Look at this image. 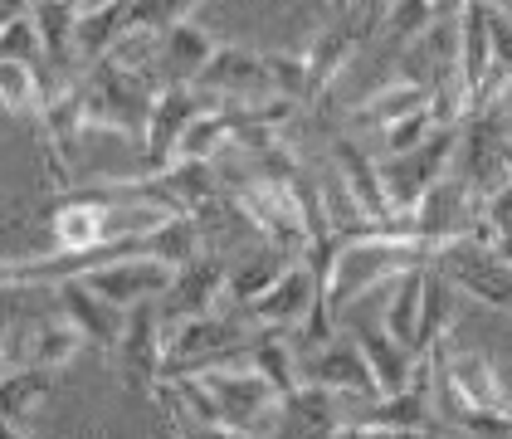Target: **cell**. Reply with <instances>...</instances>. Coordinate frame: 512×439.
Listing matches in <instances>:
<instances>
[{
  "label": "cell",
  "instance_id": "obj_38",
  "mask_svg": "<svg viewBox=\"0 0 512 439\" xmlns=\"http://www.w3.org/2000/svg\"><path fill=\"white\" fill-rule=\"evenodd\" d=\"M503 410H508V415H512V396H508V400H503Z\"/></svg>",
  "mask_w": 512,
  "mask_h": 439
},
{
  "label": "cell",
  "instance_id": "obj_34",
  "mask_svg": "<svg viewBox=\"0 0 512 439\" xmlns=\"http://www.w3.org/2000/svg\"><path fill=\"white\" fill-rule=\"evenodd\" d=\"M434 20H439V10H434L430 0H391V10H386V25H381V30H386L391 49L400 54L415 35H425Z\"/></svg>",
  "mask_w": 512,
  "mask_h": 439
},
{
  "label": "cell",
  "instance_id": "obj_26",
  "mask_svg": "<svg viewBox=\"0 0 512 439\" xmlns=\"http://www.w3.org/2000/svg\"><path fill=\"white\" fill-rule=\"evenodd\" d=\"M459 313V283L449 279L439 264H430L425 274V318H420V337H415V357H430L434 347L444 342V332L454 327Z\"/></svg>",
  "mask_w": 512,
  "mask_h": 439
},
{
  "label": "cell",
  "instance_id": "obj_19",
  "mask_svg": "<svg viewBox=\"0 0 512 439\" xmlns=\"http://www.w3.org/2000/svg\"><path fill=\"white\" fill-rule=\"evenodd\" d=\"M54 391V366H5V381H0V420L10 435H30V420L44 405V396Z\"/></svg>",
  "mask_w": 512,
  "mask_h": 439
},
{
  "label": "cell",
  "instance_id": "obj_3",
  "mask_svg": "<svg viewBox=\"0 0 512 439\" xmlns=\"http://www.w3.org/2000/svg\"><path fill=\"white\" fill-rule=\"evenodd\" d=\"M196 376L205 381V391L215 396L220 415H225V435L230 439H259V435H278L283 425V396L278 386L254 371L249 361L244 366H196Z\"/></svg>",
  "mask_w": 512,
  "mask_h": 439
},
{
  "label": "cell",
  "instance_id": "obj_2",
  "mask_svg": "<svg viewBox=\"0 0 512 439\" xmlns=\"http://www.w3.org/2000/svg\"><path fill=\"white\" fill-rule=\"evenodd\" d=\"M83 93H88V127H108L118 137L142 142L147 122H152V103L161 93V79L152 69L122 64V59H98L83 74Z\"/></svg>",
  "mask_w": 512,
  "mask_h": 439
},
{
  "label": "cell",
  "instance_id": "obj_25",
  "mask_svg": "<svg viewBox=\"0 0 512 439\" xmlns=\"http://www.w3.org/2000/svg\"><path fill=\"white\" fill-rule=\"evenodd\" d=\"M425 274H430V264H420V269H405L400 279L391 283V303H386V332H391L395 342H405L410 352H415V337H420V318H425Z\"/></svg>",
  "mask_w": 512,
  "mask_h": 439
},
{
  "label": "cell",
  "instance_id": "obj_12",
  "mask_svg": "<svg viewBox=\"0 0 512 439\" xmlns=\"http://www.w3.org/2000/svg\"><path fill=\"white\" fill-rule=\"evenodd\" d=\"M196 88L210 103H249V98H269V93H274V74H269V59H264L259 49L225 44V49H215V59L200 69Z\"/></svg>",
  "mask_w": 512,
  "mask_h": 439
},
{
  "label": "cell",
  "instance_id": "obj_29",
  "mask_svg": "<svg viewBox=\"0 0 512 439\" xmlns=\"http://www.w3.org/2000/svg\"><path fill=\"white\" fill-rule=\"evenodd\" d=\"M54 88H59V83H44V69H35V64L5 59V69H0V103H5L10 118H35L40 122L44 103H49Z\"/></svg>",
  "mask_w": 512,
  "mask_h": 439
},
{
  "label": "cell",
  "instance_id": "obj_37",
  "mask_svg": "<svg viewBox=\"0 0 512 439\" xmlns=\"http://www.w3.org/2000/svg\"><path fill=\"white\" fill-rule=\"evenodd\" d=\"M30 5H35V0H0V10H5V15H25Z\"/></svg>",
  "mask_w": 512,
  "mask_h": 439
},
{
  "label": "cell",
  "instance_id": "obj_9",
  "mask_svg": "<svg viewBox=\"0 0 512 439\" xmlns=\"http://www.w3.org/2000/svg\"><path fill=\"white\" fill-rule=\"evenodd\" d=\"M434 264L459 283L464 298L483 303V308H498V313H512V259H498L493 249L459 235V240H449L439 249Z\"/></svg>",
  "mask_w": 512,
  "mask_h": 439
},
{
  "label": "cell",
  "instance_id": "obj_4",
  "mask_svg": "<svg viewBox=\"0 0 512 439\" xmlns=\"http://www.w3.org/2000/svg\"><path fill=\"white\" fill-rule=\"evenodd\" d=\"M391 0H352V5H332V20L322 25L308 44V69H313V93L317 103L332 93V83L352 69L356 49L386 25Z\"/></svg>",
  "mask_w": 512,
  "mask_h": 439
},
{
  "label": "cell",
  "instance_id": "obj_39",
  "mask_svg": "<svg viewBox=\"0 0 512 439\" xmlns=\"http://www.w3.org/2000/svg\"><path fill=\"white\" fill-rule=\"evenodd\" d=\"M488 5H508V0H488Z\"/></svg>",
  "mask_w": 512,
  "mask_h": 439
},
{
  "label": "cell",
  "instance_id": "obj_5",
  "mask_svg": "<svg viewBox=\"0 0 512 439\" xmlns=\"http://www.w3.org/2000/svg\"><path fill=\"white\" fill-rule=\"evenodd\" d=\"M230 196L239 200V210L249 215L254 235L264 244H274L283 254L303 259L308 254V215H303V200L288 181H269V176H235L230 181Z\"/></svg>",
  "mask_w": 512,
  "mask_h": 439
},
{
  "label": "cell",
  "instance_id": "obj_28",
  "mask_svg": "<svg viewBox=\"0 0 512 439\" xmlns=\"http://www.w3.org/2000/svg\"><path fill=\"white\" fill-rule=\"evenodd\" d=\"M439 357H444L454 386L464 391L469 405H503L508 400V386H503L498 366L483 357V352H449V347H439Z\"/></svg>",
  "mask_w": 512,
  "mask_h": 439
},
{
  "label": "cell",
  "instance_id": "obj_8",
  "mask_svg": "<svg viewBox=\"0 0 512 439\" xmlns=\"http://www.w3.org/2000/svg\"><path fill=\"white\" fill-rule=\"evenodd\" d=\"M210 108V98L200 93L196 83H161L157 103H152V122H147V137H142V176H157L166 166H176L181 157V137L186 127Z\"/></svg>",
  "mask_w": 512,
  "mask_h": 439
},
{
  "label": "cell",
  "instance_id": "obj_14",
  "mask_svg": "<svg viewBox=\"0 0 512 439\" xmlns=\"http://www.w3.org/2000/svg\"><path fill=\"white\" fill-rule=\"evenodd\" d=\"M322 298V283H317V269L308 259H293L288 269H283V279L264 293V298H254L249 308H239L244 318L254 322V327H274V332H293V327H303L308 313H313V303Z\"/></svg>",
  "mask_w": 512,
  "mask_h": 439
},
{
  "label": "cell",
  "instance_id": "obj_30",
  "mask_svg": "<svg viewBox=\"0 0 512 439\" xmlns=\"http://www.w3.org/2000/svg\"><path fill=\"white\" fill-rule=\"evenodd\" d=\"M469 240H478L483 249H493L498 259H512V181L498 186L493 196L483 200L478 220H473Z\"/></svg>",
  "mask_w": 512,
  "mask_h": 439
},
{
  "label": "cell",
  "instance_id": "obj_35",
  "mask_svg": "<svg viewBox=\"0 0 512 439\" xmlns=\"http://www.w3.org/2000/svg\"><path fill=\"white\" fill-rule=\"evenodd\" d=\"M200 0H132V30H147V35H161L171 30L176 20H191Z\"/></svg>",
  "mask_w": 512,
  "mask_h": 439
},
{
  "label": "cell",
  "instance_id": "obj_33",
  "mask_svg": "<svg viewBox=\"0 0 512 439\" xmlns=\"http://www.w3.org/2000/svg\"><path fill=\"white\" fill-rule=\"evenodd\" d=\"M434 127H444L439 113H434V103L430 108H415V113H405V118H395V122H386V127H381V147H376V157H395V152L420 147Z\"/></svg>",
  "mask_w": 512,
  "mask_h": 439
},
{
  "label": "cell",
  "instance_id": "obj_20",
  "mask_svg": "<svg viewBox=\"0 0 512 439\" xmlns=\"http://www.w3.org/2000/svg\"><path fill=\"white\" fill-rule=\"evenodd\" d=\"M347 415H342V391H327L303 381L293 396H283V425L278 435H342Z\"/></svg>",
  "mask_w": 512,
  "mask_h": 439
},
{
  "label": "cell",
  "instance_id": "obj_22",
  "mask_svg": "<svg viewBox=\"0 0 512 439\" xmlns=\"http://www.w3.org/2000/svg\"><path fill=\"white\" fill-rule=\"evenodd\" d=\"M127 30H132V0H93V5H83L79 35H74L79 64H98V59H108V54L122 44Z\"/></svg>",
  "mask_w": 512,
  "mask_h": 439
},
{
  "label": "cell",
  "instance_id": "obj_17",
  "mask_svg": "<svg viewBox=\"0 0 512 439\" xmlns=\"http://www.w3.org/2000/svg\"><path fill=\"white\" fill-rule=\"evenodd\" d=\"M220 44L210 40V30L200 25L196 15L191 20H176L171 30L157 35V49H152V74L161 83H196L200 69L215 59Z\"/></svg>",
  "mask_w": 512,
  "mask_h": 439
},
{
  "label": "cell",
  "instance_id": "obj_24",
  "mask_svg": "<svg viewBox=\"0 0 512 439\" xmlns=\"http://www.w3.org/2000/svg\"><path fill=\"white\" fill-rule=\"evenodd\" d=\"M288 264H293V254H283L274 244H264L259 254L239 259L235 269H230V283H225V308H249L254 298H264V293L283 279Z\"/></svg>",
  "mask_w": 512,
  "mask_h": 439
},
{
  "label": "cell",
  "instance_id": "obj_31",
  "mask_svg": "<svg viewBox=\"0 0 512 439\" xmlns=\"http://www.w3.org/2000/svg\"><path fill=\"white\" fill-rule=\"evenodd\" d=\"M264 59H269V74H274V93L313 108L317 93H313V69H308V49L303 54L298 49H264Z\"/></svg>",
  "mask_w": 512,
  "mask_h": 439
},
{
  "label": "cell",
  "instance_id": "obj_16",
  "mask_svg": "<svg viewBox=\"0 0 512 439\" xmlns=\"http://www.w3.org/2000/svg\"><path fill=\"white\" fill-rule=\"evenodd\" d=\"M49 288H54V308L69 313V318L83 327L88 347L113 352V347L122 342V332H127V308L108 303L103 293H93L83 279H64V283H49Z\"/></svg>",
  "mask_w": 512,
  "mask_h": 439
},
{
  "label": "cell",
  "instance_id": "obj_7",
  "mask_svg": "<svg viewBox=\"0 0 512 439\" xmlns=\"http://www.w3.org/2000/svg\"><path fill=\"white\" fill-rule=\"evenodd\" d=\"M118 357V376L132 396H152L161 376H166V313H161V298H147L127 313V332L113 347Z\"/></svg>",
  "mask_w": 512,
  "mask_h": 439
},
{
  "label": "cell",
  "instance_id": "obj_10",
  "mask_svg": "<svg viewBox=\"0 0 512 439\" xmlns=\"http://www.w3.org/2000/svg\"><path fill=\"white\" fill-rule=\"evenodd\" d=\"M298 376L313 381V386H327V391H342V396H352V400L386 396L381 381H376V371H371V361H366V352H361V342H356L352 332H347V337L332 332L327 342H317V347H308V352H298Z\"/></svg>",
  "mask_w": 512,
  "mask_h": 439
},
{
  "label": "cell",
  "instance_id": "obj_11",
  "mask_svg": "<svg viewBox=\"0 0 512 439\" xmlns=\"http://www.w3.org/2000/svg\"><path fill=\"white\" fill-rule=\"evenodd\" d=\"M40 132H44V157H49V176L64 186L69 181V166L79 157V137L88 132V93L83 79H64L40 113Z\"/></svg>",
  "mask_w": 512,
  "mask_h": 439
},
{
  "label": "cell",
  "instance_id": "obj_1",
  "mask_svg": "<svg viewBox=\"0 0 512 439\" xmlns=\"http://www.w3.org/2000/svg\"><path fill=\"white\" fill-rule=\"evenodd\" d=\"M444 240H430V235H405V230H361L342 244L332 274L322 283V308L342 322V313H352L366 293H376L381 283H395L405 269H420V264H434L439 259Z\"/></svg>",
  "mask_w": 512,
  "mask_h": 439
},
{
  "label": "cell",
  "instance_id": "obj_23",
  "mask_svg": "<svg viewBox=\"0 0 512 439\" xmlns=\"http://www.w3.org/2000/svg\"><path fill=\"white\" fill-rule=\"evenodd\" d=\"M430 103H434V88L410 83V79H400V74H395V79L381 83L376 93H366L347 118H352L356 127H386V122L405 118V113H415V108H430Z\"/></svg>",
  "mask_w": 512,
  "mask_h": 439
},
{
  "label": "cell",
  "instance_id": "obj_21",
  "mask_svg": "<svg viewBox=\"0 0 512 439\" xmlns=\"http://www.w3.org/2000/svg\"><path fill=\"white\" fill-rule=\"evenodd\" d=\"M352 337L361 342V352H366V361H371V371H376V381H381L386 396H391V391H405V386L415 381L420 357H415L405 342H395L391 332H386V322H352Z\"/></svg>",
  "mask_w": 512,
  "mask_h": 439
},
{
  "label": "cell",
  "instance_id": "obj_13",
  "mask_svg": "<svg viewBox=\"0 0 512 439\" xmlns=\"http://www.w3.org/2000/svg\"><path fill=\"white\" fill-rule=\"evenodd\" d=\"M93 293H103L108 303H118V308H137V303H147V298H161L171 283H176V264H166L157 254H132V259H113V264H103V269H88L79 274Z\"/></svg>",
  "mask_w": 512,
  "mask_h": 439
},
{
  "label": "cell",
  "instance_id": "obj_18",
  "mask_svg": "<svg viewBox=\"0 0 512 439\" xmlns=\"http://www.w3.org/2000/svg\"><path fill=\"white\" fill-rule=\"evenodd\" d=\"M459 79L469 93V118L483 108L493 83V35H488V0H469L459 10Z\"/></svg>",
  "mask_w": 512,
  "mask_h": 439
},
{
  "label": "cell",
  "instance_id": "obj_15",
  "mask_svg": "<svg viewBox=\"0 0 512 439\" xmlns=\"http://www.w3.org/2000/svg\"><path fill=\"white\" fill-rule=\"evenodd\" d=\"M225 283H230V264L220 249H200L191 264L176 269V283L161 293V313L166 322L196 318V313H210L225 303Z\"/></svg>",
  "mask_w": 512,
  "mask_h": 439
},
{
  "label": "cell",
  "instance_id": "obj_6",
  "mask_svg": "<svg viewBox=\"0 0 512 439\" xmlns=\"http://www.w3.org/2000/svg\"><path fill=\"white\" fill-rule=\"evenodd\" d=\"M459 142H464V122H444V127H434L420 147L395 152V157H376L381 161V181H386V191H391L395 210H415V205L454 171Z\"/></svg>",
  "mask_w": 512,
  "mask_h": 439
},
{
  "label": "cell",
  "instance_id": "obj_27",
  "mask_svg": "<svg viewBox=\"0 0 512 439\" xmlns=\"http://www.w3.org/2000/svg\"><path fill=\"white\" fill-rule=\"evenodd\" d=\"M30 15H35V25H40V35H44L49 64H54V69H69V64L79 59L74 35H79L83 5L79 0H35V5H30Z\"/></svg>",
  "mask_w": 512,
  "mask_h": 439
},
{
  "label": "cell",
  "instance_id": "obj_36",
  "mask_svg": "<svg viewBox=\"0 0 512 439\" xmlns=\"http://www.w3.org/2000/svg\"><path fill=\"white\" fill-rule=\"evenodd\" d=\"M430 5L439 10V15H459V10H464L469 0H430Z\"/></svg>",
  "mask_w": 512,
  "mask_h": 439
},
{
  "label": "cell",
  "instance_id": "obj_32",
  "mask_svg": "<svg viewBox=\"0 0 512 439\" xmlns=\"http://www.w3.org/2000/svg\"><path fill=\"white\" fill-rule=\"evenodd\" d=\"M0 49L5 59H20V64H35V69H54L49 64V49H44V35L35 25V15H5V30H0Z\"/></svg>",
  "mask_w": 512,
  "mask_h": 439
},
{
  "label": "cell",
  "instance_id": "obj_40",
  "mask_svg": "<svg viewBox=\"0 0 512 439\" xmlns=\"http://www.w3.org/2000/svg\"><path fill=\"white\" fill-rule=\"evenodd\" d=\"M332 5H352V0H332Z\"/></svg>",
  "mask_w": 512,
  "mask_h": 439
}]
</instances>
